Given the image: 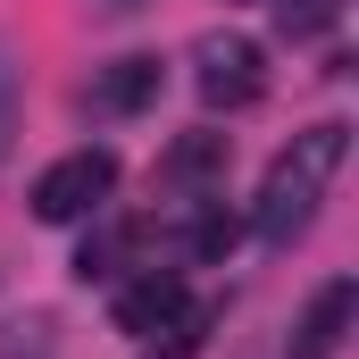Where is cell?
I'll return each instance as SVG.
<instances>
[{
	"mask_svg": "<svg viewBox=\"0 0 359 359\" xmlns=\"http://www.w3.org/2000/svg\"><path fill=\"white\" fill-rule=\"evenodd\" d=\"M117 326H126L134 343L192 351V343H201V326H209V309L184 292V276H176V268H142L126 292H117Z\"/></svg>",
	"mask_w": 359,
	"mask_h": 359,
	"instance_id": "7a4b0ae2",
	"label": "cell"
},
{
	"mask_svg": "<svg viewBox=\"0 0 359 359\" xmlns=\"http://www.w3.org/2000/svg\"><path fill=\"white\" fill-rule=\"evenodd\" d=\"M276 25H284V42H318L334 17H343V0H268Z\"/></svg>",
	"mask_w": 359,
	"mask_h": 359,
	"instance_id": "ba28073f",
	"label": "cell"
},
{
	"mask_svg": "<svg viewBox=\"0 0 359 359\" xmlns=\"http://www.w3.org/2000/svg\"><path fill=\"white\" fill-rule=\"evenodd\" d=\"M8 134H17V59L0 42V159H8Z\"/></svg>",
	"mask_w": 359,
	"mask_h": 359,
	"instance_id": "9c48e42d",
	"label": "cell"
},
{
	"mask_svg": "<svg viewBox=\"0 0 359 359\" xmlns=\"http://www.w3.org/2000/svg\"><path fill=\"white\" fill-rule=\"evenodd\" d=\"M92 8H100V17H134L142 0H92Z\"/></svg>",
	"mask_w": 359,
	"mask_h": 359,
	"instance_id": "30bf717a",
	"label": "cell"
},
{
	"mask_svg": "<svg viewBox=\"0 0 359 359\" xmlns=\"http://www.w3.org/2000/svg\"><path fill=\"white\" fill-rule=\"evenodd\" d=\"M343 151H351V126H309V134H292V151H276L268 184H259V201H251V226H259V243H301L309 234V217H318V201H326V184L343 168Z\"/></svg>",
	"mask_w": 359,
	"mask_h": 359,
	"instance_id": "6da1fadb",
	"label": "cell"
},
{
	"mask_svg": "<svg viewBox=\"0 0 359 359\" xmlns=\"http://www.w3.org/2000/svg\"><path fill=\"white\" fill-rule=\"evenodd\" d=\"M192 84H201L209 109H251L259 84H268V59H259L251 34H201L192 42Z\"/></svg>",
	"mask_w": 359,
	"mask_h": 359,
	"instance_id": "277c9868",
	"label": "cell"
},
{
	"mask_svg": "<svg viewBox=\"0 0 359 359\" xmlns=\"http://www.w3.org/2000/svg\"><path fill=\"white\" fill-rule=\"evenodd\" d=\"M351 318H359V284H351V276L318 284V301L301 309V326H292V351H284V359H334L343 343H351Z\"/></svg>",
	"mask_w": 359,
	"mask_h": 359,
	"instance_id": "5b68a950",
	"label": "cell"
},
{
	"mask_svg": "<svg viewBox=\"0 0 359 359\" xmlns=\"http://www.w3.org/2000/svg\"><path fill=\"white\" fill-rule=\"evenodd\" d=\"M159 100V59H117V67H100L84 92L92 117H134V109H151Z\"/></svg>",
	"mask_w": 359,
	"mask_h": 359,
	"instance_id": "8992f818",
	"label": "cell"
},
{
	"mask_svg": "<svg viewBox=\"0 0 359 359\" xmlns=\"http://www.w3.org/2000/svg\"><path fill=\"white\" fill-rule=\"evenodd\" d=\"M109 192H117V151H67V159H50L34 176V217L42 226H76Z\"/></svg>",
	"mask_w": 359,
	"mask_h": 359,
	"instance_id": "3957f363",
	"label": "cell"
},
{
	"mask_svg": "<svg viewBox=\"0 0 359 359\" xmlns=\"http://www.w3.org/2000/svg\"><path fill=\"white\" fill-rule=\"evenodd\" d=\"M226 168V134H184L176 151L159 159V184H209Z\"/></svg>",
	"mask_w": 359,
	"mask_h": 359,
	"instance_id": "52a82bcc",
	"label": "cell"
}]
</instances>
